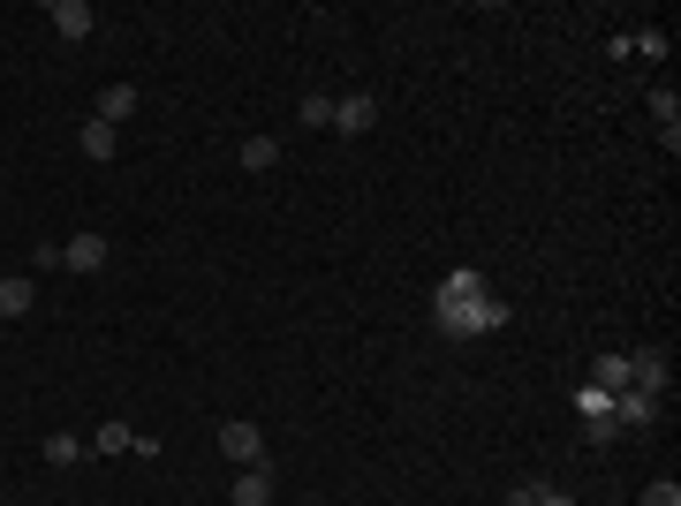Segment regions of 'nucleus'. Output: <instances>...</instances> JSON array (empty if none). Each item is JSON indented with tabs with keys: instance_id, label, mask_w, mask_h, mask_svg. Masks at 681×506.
Here are the masks:
<instances>
[{
	"instance_id": "1",
	"label": "nucleus",
	"mask_w": 681,
	"mask_h": 506,
	"mask_svg": "<svg viewBox=\"0 0 681 506\" xmlns=\"http://www.w3.org/2000/svg\"><path fill=\"white\" fill-rule=\"evenodd\" d=\"M431 326H439V333H447V340H477V333H500V326H508V302L492 296V288H485V296H469V302H431Z\"/></svg>"
},
{
	"instance_id": "2",
	"label": "nucleus",
	"mask_w": 681,
	"mask_h": 506,
	"mask_svg": "<svg viewBox=\"0 0 681 506\" xmlns=\"http://www.w3.org/2000/svg\"><path fill=\"white\" fill-rule=\"evenodd\" d=\"M220 454H227L235 468H257V462H265V431L243 423V416H227V423H220Z\"/></svg>"
},
{
	"instance_id": "3",
	"label": "nucleus",
	"mask_w": 681,
	"mask_h": 506,
	"mask_svg": "<svg viewBox=\"0 0 681 506\" xmlns=\"http://www.w3.org/2000/svg\"><path fill=\"white\" fill-rule=\"evenodd\" d=\"M651 423H659V401L637 393V385H621L613 393V431H651Z\"/></svg>"
},
{
	"instance_id": "4",
	"label": "nucleus",
	"mask_w": 681,
	"mask_h": 506,
	"mask_svg": "<svg viewBox=\"0 0 681 506\" xmlns=\"http://www.w3.org/2000/svg\"><path fill=\"white\" fill-rule=\"evenodd\" d=\"M576 416H583V431H591V446H606V438H613V393L583 385V393H576Z\"/></svg>"
},
{
	"instance_id": "5",
	"label": "nucleus",
	"mask_w": 681,
	"mask_h": 506,
	"mask_svg": "<svg viewBox=\"0 0 681 506\" xmlns=\"http://www.w3.org/2000/svg\"><path fill=\"white\" fill-rule=\"evenodd\" d=\"M45 23H53L61 39H91V31H99V16H91V0H53V8H45Z\"/></svg>"
},
{
	"instance_id": "6",
	"label": "nucleus",
	"mask_w": 681,
	"mask_h": 506,
	"mask_svg": "<svg viewBox=\"0 0 681 506\" xmlns=\"http://www.w3.org/2000/svg\"><path fill=\"white\" fill-rule=\"evenodd\" d=\"M629 385L659 401V393H667V355H659V348H637V355H629Z\"/></svg>"
},
{
	"instance_id": "7",
	"label": "nucleus",
	"mask_w": 681,
	"mask_h": 506,
	"mask_svg": "<svg viewBox=\"0 0 681 506\" xmlns=\"http://www.w3.org/2000/svg\"><path fill=\"white\" fill-rule=\"evenodd\" d=\"M31 310H39V280H31V272H8V280H0V318H31Z\"/></svg>"
},
{
	"instance_id": "8",
	"label": "nucleus",
	"mask_w": 681,
	"mask_h": 506,
	"mask_svg": "<svg viewBox=\"0 0 681 506\" xmlns=\"http://www.w3.org/2000/svg\"><path fill=\"white\" fill-rule=\"evenodd\" d=\"M77 152H84V159H99V167H106V159L122 152V128H106V122H99V114H91V122L77 128Z\"/></svg>"
},
{
	"instance_id": "9",
	"label": "nucleus",
	"mask_w": 681,
	"mask_h": 506,
	"mask_svg": "<svg viewBox=\"0 0 681 506\" xmlns=\"http://www.w3.org/2000/svg\"><path fill=\"white\" fill-rule=\"evenodd\" d=\"M61 272H106V235H77L61 250Z\"/></svg>"
},
{
	"instance_id": "10",
	"label": "nucleus",
	"mask_w": 681,
	"mask_h": 506,
	"mask_svg": "<svg viewBox=\"0 0 681 506\" xmlns=\"http://www.w3.org/2000/svg\"><path fill=\"white\" fill-rule=\"evenodd\" d=\"M235 506H273V468L257 462V468H235V492H227Z\"/></svg>"
},
{
	"instance_id": "11",
	"label": "nucleus",
	"mask_w": 681,
	"mask_h": 506,
	"mask_svg": "<svg viewBox=\"0 0 681 506\" xmlns=\"http://www.w3.org/2000/svg\"><path fill=\"white\" fill-rule=\"evenodd\" d=\"M372 122H379V106H372V99H334V128H340V136H364Z\"/></svg>"
},
{
	"instance_id": "12",
	"label": "nucleus",
	"mask_w": 681,
	"mask_h": 506,
	"mask_svg": "<svg viewBox=\"0 0 681 506\" xmlns=\"http://www.w3.org/2000/svg\"><path fill=\"white\" fill-rule=\"evenodd\" d=\"M129 114H136V84H106V91H99V122H106V128H122Z\"/></svg>"
},
{
	"instance_id": "13",
	"label": "nucleus",
	"mask_w": 681,
	"mask_h": 506,
	"mask_svg": "<svg viewBox=\"0 0 681 506\" xmlns=\"http://www.w3.org/2000/svg\"><path fill=\"white\" fill-rule=\"evenodd\" d=\"M469 296H485V272H469V265H455V272L439 280V296H431V302H469Z\"/></svg>"
},
{
	"instance_id": "14",
	"label": "nucleus",
	"mask_w": 681,
	"mask_h": 506,
	"mask_svg": "<svg viewBox=\"0 0 681 506\" xmlns=\"http://www.w3.org/2000/svg\"><path fill=\"white\" fill-rule=\"evenodd\" d=\"M129 446H136V431H129L122 416H114V423H99V438H91V454H114V462H122Z\"/></svg>"
},
{
	"instance_id": "15",
	"label": "nucleus",
	"mask_w": 681,
	"mask_h": 506,
	"mask_svg": "<svg viewBox=\"0 0 681 506\" xmlns=\"http://www.w3.org/2000/svg\"><path fill=\"white\" fill-rule=\"evenodd\" d=\"M243 167H251V174L281 167V136H243Z\"/></svg>"
},
{
	"instance_id": "16",
	"label": "nucleus",
	"mask_w": 681,
	"mask_h": 506,
	"mask_svg": "<svg viewBox=\"0 0 681 506\" xmlns=\"http://www.w3.org/2000/svg\"><path fill=\"white\" fill-rule=\"evenodd\" d=\"M39 454H45V462H53V468H69V462H84L91 446H84V438H69V431H53V438H45Z\"/></svg>"
},
{
	"instance_id": "17",
	"label": "nucleus",
	"mask_w": 681,
	"mask_h": 506,
	"mask_svg": "<svg viewBox=\"0 0 681 506\" xmlns=\"http://www.w3.org/2000/svg\"><path fill=\"white\" fill-rule=\"evenodd\" d=\"M629 385V355H598V393H621Z\"/></svg>"
},
{
	"instance_id": "18",
	"label": "nucleus",
	"mask_w": 681,
	"mask_h": 506,
	"mask_svg": "<svg viewBox=\"0 0 681 506\" xmlns=\"http://www.w3.org/2000/svg\"><path fill=\"white\" fill-rule=\"evenodd\" d=\"M303 128H334V99H318V91H303Z\"/></svg>"
},
{
	"instance_id": "19",
	"label": "nucleus",
	"mask_w": 681,
	"mask_h": 506,
	"mask_svg": "<svg viewBox=\"0 0 681 506\" xmlns=\"http://www.w3.org/2000/svg\"><path fill=\"white\" fill-rule=\"evenodd\" d=\"M651 114H659V128L674 136V128H681V99H674V91H651Z\"/></svg>"
},
{
	"instance_id": "20",
	"label": "nucleus",
	"mask_w": 681,
	"mask_h": 506,
	"mask_svg": "<svg viewBox=\"0 0 681 506\" xmlns=\"http://www.w3.org/2000/svg\"><path fill=\"white\" fill-rule=\"evenodd\" d=\"M643 506H681V484H674V476H659V484H643Z\"/></svg>"
},
{
	"instance_id": "21",
	"label": "nucleus",
	"mask_w": 681,
	"mask_h": 506,
	"mask_svg": "<svg viewBox=\"0 0 681 506\" xmlns=\"http://www.w3.org/2000/svg\"><path fill=\"white\" fill-rule=\"evenodd\" d=\"M538 492H546V484H515V492H508V506H538Z\"/></svg>"
},
{
	"instance_id": "22",
	"label": "nucleus",
	"mask_w": 681,
	"mask_h": 506,
	"mask_svg": "<svg viewBox=\"0 0 681 506\" xmlns=\"http://www.w3.org/2000/svg\"><path fill=\"white\" fill-rule=\"evenodd\" d=\"M538 506H576V499H568V492H538Z\"/></svg>"
}]
</instances>
